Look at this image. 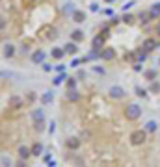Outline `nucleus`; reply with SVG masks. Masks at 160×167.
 <instances>
[{"instance_id":"obj_16","label":"nucleus","mask_w":160,"mask_h":167,"mask_svg":"<svg viewBox=\"0 0 160 167\" xmlns=\"http://www.w3.org/2000/svg\"><path fill=\"white\" fill-rule=\"evenodd\" d=\"M52 98H54V93H52V91H45V93H43V98H41V100H43V104H50Z\"/></svg>"},{"instance_id":"obj_11","label":"nucleus","mask_w":160,"mask_h":167,"mask_svg":"<svg viewBox=\"0 0 160 167\" xmlns=\"http://www.w3.org/2000/svg\"><path fill=\"white\" fill-rule=\"evenodd\" d=\"M65 97H67V98L71 100V102H77V100L80 98V95H78V91H77V89H69Z\"/></svg>"},{"instance_id":"obj_5","label":"nucleus","mask_w":160,"mask_h":167,"mask_svg":"<svg viewBox=\"0 0 160 167\" xmlns=\"http://www.w3.org/2000/svg\"><path fill=\"white\" fill-rule=\"evenodd\" d=\"M155 48H156V41L151 39V37L145 39V41L142 43V50H143V52H151V50H155Z\"/></svg>"},{"instance_id":"obj_30","label":"nucleus","mask_w":160,"mask_h":167,"mask_svg":"<svg viewBox=\"0 0 160 167\" xmlns=\"http://www.w3.org/2000/svg\"><path fill=\"white\" fill-rule=\"evenodd\" d=\"M89 9H91V11H99V4H97V2H91V4H89Z\"/></svg>"},{"instance_id":"obj_10","label":"nucleus","mask_w":160,"mask_h":167,"mask_svg":"<svg viewBox=\"0 0 160 167\" xmlns=\"http://www.w3.org/2000/svg\"><path fill=\"white\" fill-rule=\"evenodd\" d=\"M15 54V47L13 45H4V58H11V56Z\"/></svg>"},{"instance_id":"obj_2","label":"nucleus","mask_w":160,"mask_h":167,"mask_svg":"<svg viewBox=\"0 0 160 167\" xmlns=\"http://www.w3.org/2000/svg\"><path fill=\"white\" fill-rule=\"evenodd\" d=\"M108 95H110L114 100H121L127 93H125V89H123L121 85H112V87L108 89Z\"/></svg>"},{"instance_id":"obj_24","label":"nucleus","mask_w":160,"mask_h":167,"mask_svg":"<svg viewBox=\"0 0 160 167\" xmlns=\"http://www.w3.org/2000/svg\"><path fill=\"white\" fill-rule=\"evenodd\" d=\"M151 91L153 93H158L160 91V84L158 82H151Z\"/></svg>"},{"instance_id":"obj_36","label":"nucleus","mask_w":160,"mask_h":167,"mask_svg":"<svg viewBox=\"0 0 160 167\" xmlns=\"http://www.w3.org/2000/svg\"><path fill=\"white\" fill-rule=\"evenodd\" d=\"M104 13H106V15H108V17H114V9H106V11H104Z\"/></svg>"},{"instance_id":"obj_13","label":"nucleus","mask_w":160,"mask_h":167,"mask_svg":"<svg viewBox=\"0 0 160 167\" xmlns=\"http://www.w3.org/2000/svg\"><path fill=\"white\" fill-rule=\"evenodd\" d=\"M65 56V48H52V58L54 60H61Z\"/></svg>"},{"instance_id":"obj_3","label":"nucleus","mask_w":160,"mask_h":167,"mask_svg":"<svg viewBox=\"0 0 160 167\" xmlns=\"http://www.w3.org/2000/svg\"><path fill=\"white\" fill-rule=\"evenodd\" d=\"M32 117H34V121H36V128H37V130H41V128H43V119H45V113H43V110H41V108L34 110V113H32Z\"/></svg>"},{"instance_id":"obj_4","label":"nucleus","mask_w":160,"mask_h":167,"mask_svg":"<svg viewBox=\"0 0 160 167\" xmlns=\"http://www.w3.org/2000/svg\"><path fill=\"white\" fill-rule=\"evenodd\" d=\"M145 141V132L143 130H136L130 134V143L132 145H142Z\"/></svg>"},{"instance_id":"obj_23","label":"nucleus","mask_w":160,"mask_h":167,"mask_svg":"<svg viewBox=\"0 0 160 167\" xmlns=\"http://www.w3.org/2000/svg\"><path fill=\"white\" fill-rule=\"evenodd\" d=\"M67 87L74 89V87H77V80H74V78H67Z\"/></svg>"},{"instance_id":"obj_17","label":"nucleus","mask_w":160,"mask_h":167,"mask_svg":"<svg viewBox=\"0 0 160 167\" xmlns=\"http://www.w3.org/2000/svg\"><path fill=\"white\" fill-rule=\"evenodd\" d=\"M71 39H73L74 43H78V41H82V39H84V33H82L80 30H74V32L71 33Z\"/></svg>"},{"instance_id":"obj_6","label":"nucleus","mask_w":160,"mask_h":167,"mask_svg":"<svg viewBox=\"0 0 160 167\" xmlns=\"http://www.w3.org/2000/svg\"><path fill=\"white\" fill-rule=\"evenodd\" d=\"M32 61L34 63H43L45 61V52L43 50H36L34 54H32Z\"/></svg>"},{"instance_id":"obj_41","label":"nucleus","mask_w":160,"mask_h":167,"mask_svg":"<svg viewBox=\"0 0 160 167\" xmlns=\"http://www.w3.org/2000/svg\"><path fill=\"white\" fill-rule=\"evenodd\" d=\"M19 167H26V165H24V163H23V162H20V163H19Z\"/></svg>"},{"instance_id":"obj_14","label":"nucleus","mask_w":160,"mask_h":167,"mask_svg":"<svg viewBox=\"0 0 160 167\" xmlns=\"http://www.w3.org/2000/svg\"><path fill=\"white\" fill-rule=\"evenodd\" d=\"M67 147L69 149H78L80 147V139L78 138H69L67 139Z\"/></svg>"},{"instance_id":"obj_18","label":"nucleus","mask_w":160,"mask_h":167,"mask_svg":"<svg viewBox=\"0 0 160 167\" xmlns=\"http://www.w3.org/2000/svg\"><path fill=\"white\" fill-rule=\"evenodd\" d=\"M41 152H43V145H41V143H36L34 147H32V154H34V156H39Z\"/></svg>"},{"instance_id":"obj_19","label":"nucleus","mask_w":160,"mask_h":167,"mask_svg":"<svg viewBox=\"0 0 160 167\" xmlns=\"http://www.w3.org/2000/svg\"><path fill=\"white\" fill-rule=\"evenodd\" d=\"M156 128H158L156 121H149L147 125H145V130H147V132H156Z\"/></svg>"},{"instance_id":"obj_29","label":"nucleus","mask_w":160,"mask_h":167,"mask_svg":"<svg viewBox=\"0 0 160 167\" xmlns=\"http://www.w3.org/2000/svg\"><path fill=\"white\" fill-rule=\"evenodd\" d=\"M134 4H136V2H134V0H130V2H127V4L123 6V9H125V11H127V9H130V8H132Z\"/></svg>"},{"instance_id":"obj_7","label":"nucleus","mask_w":160,"mask_h":167,"mask_svg":"<svg viewBox=\"0 0 160 167\" xmlns=\"http://www.w3.org/2000/svg\"><path fill=\"white\" fill-rule=\"evenodd\" d=\"M104 39H106V36H104V33L97 36V37L93 39V48H95V50H101V48H102V43H104Z\"/></svg>"},{"instance_id":"obj_8","label":"nucleus","mask_w":160,"mask_h":167,"mask_svg":"<svg viewBox=\"0 0 160 167\" xmlns=\"http://www.w3.org/2000/svg\"><path fill=\"white\" fill-rule=\"evenodd\" d=\"M101 58H102V60H114V58H115L114 48H104V50L101 52Z\"/></svg>"},{"instance_id":"obj_35","label":"nucleus","mask_w":160,"mask_h":167,"mask_svg":"<svg viewBox=\"0 0 160 167\" xmlns=\"http://www.w3.org/2000/svg\"><path fill=\"white\" fill-rule=\"evenodd\" d=\"M80 65V60H73V63H71V67H78Z\"/></svg>"},{"instance_id":"obj_25","label":"nucleus","mask_w":160,"mask_h":167,"mask_svg":"<svg viewBox=\"0 0 160 167\" xmlns=\"http://www.w3.org/2000/svg\"><path fill=\"white\" fill-rule=\"evenodd\" d=\"M136 95L143 98V97H147V91H145V89H142V87H136Z\"/></svg>"},{"instance_id":"obj_28","label":"nucleus","mask_w":160,"mask_h":167,"mask_svg":"<svg viewBox=\"0 0 160 167\" xmlns=\"http://www.w3.org/2000/svg\"><path fill=\"white\" fill-rule=\"evenodd\" d=\"M54 132H56V122L52 121V122H50V126H49V134H54Z\"/></svg>"},{"instance_id":"obj_33","label":"nucleus","mask_w":160,"mask_h":167,"mask_svg":"<svg viewBox=\"0 0 160 167\" xmlns=\"http://www.w3.org/2000/svg\"><path fill=\"white\" fill-rule=\"evenodd\" d=\"M145 54H147V52H140V54H138V60L143 61V60H145Z\"/></svg>"},{"instance_id":"obj_21","label":"nucleus","mask_w":160,"mask_h":167,"mask_svg":"<svg viewBox=\"0 0 160 167\" xmlns=\"http://www.w3.org/2000/svg\"><path fill=\"white\" fill-rule=\"evenodd\" d=\"M151 15L155 17V15H160V2L158 4H153V8H151Z\"/></svg>"},{"instance_id":"obj_15","label":"nucleus","mask_w":160,"mask_h":167,"mask_svg":"<svg viewBox=\"0 0 160 167\" xmlns=\"http://www.w3.org/2000/svg\"><path fill=\"white\" fill-rule=\"evenodd\" d=\"M63 11H65L69 17H73V13H74L77 9H74V4H73V2H67L65 6H63Z\"/></svg>"},{"instance_id":"obj_32","label":"nucleus","mask_w":160,"mask_h":167,"mask_svg":"<svg viewBox=\"0 0 160 167\" xmlns=\"http://www.w3.org/2000/svg\"><path fill=\"white\" fill-rule=\"evenodd\" d=\"M123 22H132V15H125L123 17Z\"/></svg>"},{"instance_id":"obj_9","label":"nucleus","mask_w":160,"mask_h":167,"mask_svg":"<svg viewBox=\"0 0 160 167\" xmlns=\"http://www.w3.org/2000/svg\"><path fill=\"white\" fill-rule=\"evenodd\" d=\"M73 20H74V22H84V20H86V13L80 11V9H77V11L73 13Z\"/></svg>"},{"instance_id":"obj_34","label":"nucleus","mask_w":160,"mask_h":167,"mask_svg":"<svg viewBox=\"0 0 160 167\" xmlns=\"http://www.w3.org/2000/svg\"><path fill=\"white\" fill-rule=\"evenodd\" d=\"M2 165H4V167H9V160L6 158V156H4V158H2Z\"/></svg>"},{"instance_id":"obj_12","label":"nucleus","mask_w":160,"mask_h":167,"mask_svg":"<svg viewBox=\"0 0 160 167\" xmlns=\"http://www.w3.org/2000/svg\"><path fill=\"white\" fill-rule=\"evenodd\" d=\"M19 156H20V160H26V158H30V156H32V150L28 147H20L19 149Z\"/></svg>"},{"instance_id":"obj_22","label":"nucleus","mask_w":160,"mask_h":167,"mask_svg":"<svg viewBox=\"0 0 160 167\" xmlns=\"http://www.w3.org/2000/svg\"><path fill=\"white\" fill-rule=\"evenodd\" d=\"M63 80H65V74H63V73H61V74H58V76L54 78V82H52V84H54V85H60V84H61Z\"/></svg>"},{"instance_id":"obj_37","label":"nucleus","mask_w":160,"mask_h":167,"mask_svg":"<svg viewBox=\"0 0 160 167\" xmlns=\"http://www.w3.org/2000/svg\"><path fill=\"white\" fill-rule=\"evenodd\" d=\"M43 69L49 73V71H52V67H50V65H47V63H43Z\"/></svg>"},{"instance_id":"obj_43","label":"nucleus","mask_w":160,"mask_h":167,"mask_svg":"<svg viewBox=\"0 0 160 167\" xmlns=\"http://www.w3.org/2000/svg\"><path fill=\"white\" fill-rule=\"evenodd\" d=\"M158 65H160V60H158Z\"/></svg>"},{"instance_id":"obj_38","label":"nucleus","mask_w":160,"mask_h":167,"mask_svg":"<svg viewBox=\"0 0 160 167\" xmlns=\"http://www.w3.org/2000/svg\"><path fill=\"white\" fill-rule=\"evenodd\" d=\"M11 104H13V106H19V104H20V100H19V98H13V100H11Z\"/></svg>"},{"instance_id":"obj_39","label":"nucleus","mask_w":160,"mask_h":167,"mask_svg":"<svg viewBox=\"0 0 160 167\" xmlns=\"http://www.w3.org/2000/svg\"><path fill=\"white\" fill-rule=\"evenodd\" d=\"M49 167H56V162L54 160H49Z\"/></svg>"},{"instance_id":"obj_26","label":"nucleus","mask_w":160,"mask_h":167,"mask_svg":"<svg viewBox=\"0 0 160 167\" xmlns=\"http://www.w3.org/2000/svg\"><path fill=\"white\" fill-rule=\"evenodd\" d=\"M155 76H156L155 71H145V78H147V80H155Z\"/></svg>"},{"instance_id":"obj_1","label":"nucleus","mask_w":160,"mask_h":167,"mask_svg":"<svg viewBox=\"0 0 160 167\" xmlns=\"http://www.w3.org/2000/svg\"><path fill=\"white\" fill-rule=\"evenodd\" d=\"M125 115H127V119H130V121H136L138 117L142 115V108L138 106V104H129L125 108Z\"/></svg>"},{"instance_id":"obj_31","label":"nucleus","mask_w":160,"mask_h":167,"mask_svg":"<svg viewBox=\"0 0 160 167\" xmlns=\"http://www.w3.org/2000/svg\"><path fill=\"white\" fill-rule=\"evenodd\" d=\"M93 71H95V73H99V74H104V69H102V67H97V65L93 67Z\"/></svg>"},{"instance_id":"obj_42","label":"nucleus","mask_w":160,"mask_h":167,"mask_svg":"<svg viewBox=\"0 0 160 167\" xmlns=\"http://www.w3.org/2000/svg\"><path fill=\"white\" fill-rule=\"evenodd\" d=\"M158 32H160V26H158Z\"/></svg>"},{"instance_id":"obj_40","label":"nucleus","mask_w":160,"mask_h":167,"mask_svg":"<svg viewBox=\"0 0 160 167\" xmlns=\"http://www.w3.org/2000/svg\"><path fill=\"white\" fill-rule=\"evenodd\" d=\"M104 2H108V4H112V2H115V0H104Z\"/></svg>"},{"instance_id":"obj_20","label":"nucleus","mask_w":160,"mask_h":167,"mask_svg":"<svg viewBox=\"0 0 160 167\" xmlns=\"http://www.w3.org/2000/svg\"><path fill=\"white\" fill-rule=\"evenodd\" d=\"M65 52L67 54H77V45H74V43H67L65 45Z\"/></svg>"},{"instance_id":"obj_27","label":"nucleus","mask_w":160,"mask_h":167,"mask_svg":"<svg viewBox=\"0 0 160 167\" xmlns=\"http://www.w3.org/2000/svg\"><path fill=\"white\" fill-rule=\"evenodd\" d=\"M149 17H153V15H151V11H149V13H140L142 22H147V20H149Z\"/></svg>"}]
</instances>
